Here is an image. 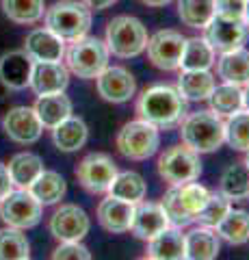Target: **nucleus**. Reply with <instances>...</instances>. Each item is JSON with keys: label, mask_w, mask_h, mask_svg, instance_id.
<instances>
[{"label": "nucleus", "mask_w": 249, "mask_h": 260, "mask_svg": "<svg viewBox=\"0 0 249 260\" xmlns=\"http://www.w3.org/2000/svg\"><path fill=\"white\" fill-rule=\"evenodd\" d=\"M30 245L18 228L7 225L0 230V260H28Z\"/></svg>", "instance_id": "obj_35"}, {"label": "nucleus", "mask_w": 249, "mask_h": 260, "mask_svg": "<svg viewBox=\"0 0 249 260\" xmlns=\"http://www.w3.org/2000/svg\"><path fill=\"white\" fill-rule=\"evenodd\" d=\"M54 260H89L91 251L85 245H80V241H61V245L52 251Z\"/></svg>", "instance_id": "obj_40"}, {"label": "nucleus", "mask_w": 249, "mask_h": 260, "mask_svg": "<svg viewBox=\"0 0 249 260\" xmlns=\"http://www.w3.org/2000/svg\"><path fill=\"white\" fill-rule=\"evenodd\" d=\"M115 176H117L115 160L104 152L87 154L76 167V178L80 186L89 193H109Z\"/></svg>", "instance_id": "obj_9"}, {"label": "nucleus", "mask_w": 249, "mask_h": 260, "mask_svg": "<svg viewBox=\"0 0 249 260\" xmlns=\"http://www.w3.org/2000/svg\"><path fill=\"white\" fill-rule=\"evenodd\" d=\"M160 145V135L154 124L146 119H134L119 130L117 135V150L124 158L130 160H146L156 154Z\"/></svg>", "instance_id": "obj_6"}, {"label": "nucleus", "mask_w": 249, "mask_h": 260, "mask_svg": "<svg viewBox=\"0 0 249 260\" xmlns=\"http://www.w3.org/2000/svg\"><path fill=\"white\" fill-rule=\"evenodd\" d=\"M180 137L182 143L197 154L215 152L226 141V121L212 109L191 113L180 121Z\"/></svg>", "instance_id": "obj_2"}, {"label": "nucleus", "mask_w": 249, "mask_h": 260, "mask_svg": "<svg viewBox=\"0 0 249 260\" xmlns=\"http://www.w3.org/2000/svg\"><path fill=\"white\" fill-rule=\"evenodd\" d=\"M7 169H9L13 186H18V189H28L30 182L44 172V160L33 152H20L9 160Z\"/></svg>", "instance_id": "obj_27"}, {"label": "nucleus", "mask_w": 249, "mask_h": 260, "mask_svg": "<svg viewBox=\"0 0 249 260\" xmlns=\"http://www.w3.org/2000/svg\"><path fill=\"white\" fill-rule=\"evenodd\" d=\"M146 256L152 260H182L184 258V234L182 228L167 225L163 232L148 241Z\"/></svg>", "instance_id": "obj_21"}, {"label": "nucleus", "mask_w": 249, "mask_h": 260, "mask_svg": "<svg viewBox=\"0 0 249 260\" xmlns=\"http://www.w3.org/2000/svg\"><path fill=\"white\" fill-rule=\"evenodd\" d=\"M226 141L232 150L247 152L249 150V111L232 113L226 121Z\"/></svg>", "instance_id": "obj_36"}, {"label": "nucleus", "mask_w": 249, "mask_h": 260, "mask_svg": "<svg viewBox=\"0 0 249 260\" xmlns=\"http://www.w3.org/2000/svg\"><path fill=\"white\" fill-rule=\"evenodd\" d=\"M89 228V217L76 204H61L50 217V234L59 241H83Z\"/></svg>", "instance_id": "obj_13"}, {"label": "nucleus", "mask_w": 249, "mask_h": 260, "mask_svg": "<svg viewBox=\"0 0 249 260\" xmlns=\"http://www.w3.org/2000/svg\"><path fill=\"white\" fill-rule=\"evenodd\" d=\"M217 74L223 83L245 87L249 83V50L236 48V50L223 52L217 61Z\"/></svg>", "instance_id": "obj_22"}, {"label": "nucleus", "mask_w": 249, "mask_h": 260, "mask_svg": "<svg viewBox=\"0 0 249 260\" xmlns=\"http://www.w3.org/2000/svg\"><path fill=\"white\" fill-rule=\"evenodd\" d=\"M95 83H98V93L102 100L115 102V104L128 102L136 91L134 76L126 68H119V65H113V68L106 65L98 74Z\"/></svg>", "instance_id": "obj_14"}, {"label": "nucleus", "mask_w": 249, "mask_h": 260, "mask_svg": "<svg viewBox=\"0 0 249 260\" xmlns=\"http://www.w3.org/2000/svg\"><path fill=\"white\" fill-rule=\"evenodd\" d=\"M230 208H232L230 200L223 193H210L208 200H206V204L202 206V210L195 215V221H199L202 225H208V228H215L223 217L228 215Z\"/></svg>", "instance_id": "obj_37"}, {"label": "nucleus", "mask_w": 249, "mask_h": 260, "mask_svg": "<svg viewBox=\"0 0 249 260\" xmlns=\"http://www.w3.org/2000/svg\"><path fill=\"white\" fill-rule=\"evenodd\" d=\"M146 193H148V184L143 180V176H139L136 172H117L115 180L111 182L109 189V195L130 202V204H139L146 198Z\"/></svg>", "instance_id": "obj_30"}, {"label": "nucleus", "mask_w": 249, "mask_h": 260, "mask_svg": "<svg viewBox=\"0 0 249 260\" xmlns=\"http://www.w3.org/2000/svg\"><path fill=\"white\" fill-rule=\"evenodd\" d=\"M215 232L230 245H245L249 241V213L230 208L228 215L215 225Z\"/></svg>", "instance_id": "obj_28"}, {"label": "nucleus", "mask_w": 249, "mask_h": 260, "mask_svg": "<svg viewBox=\"0 0 249 260\" xmlns=\"http://www.w3.org/2000/svg\"><path fill=\"white\" fill-rule=\"evenodd\" d=\"M208 195H210V191H208L206 186L197 184L195 180L184 182V184H178V198H180V204H182V208L193 217V221H195V215H197L199 210H202V206L206 204Z\"/></svg>", "instance_id": "obj_38"}, {"label": "nucleus", "mask_w": 249, "mask_h": 260, "mask_svg": "<svg viewBox=\"0 0 249 260\" xmlns=\"http://www.w3.org/2000/svg\"><path fill=\"white\" fill-rule=\"evenodd\" d=\"M83 3L89 7V9H95V11H102V9H109L111 5H115L117 0H83Z\"/></svg>", "instance_id": "obj_43"}, {"label": "nucleus", "mask_w": 249, "mask_h": 260, "mask_svg": "<svg viewBox=\"0 0 249 260\" xmlns=\"http://www.w3.org/2000/svg\"><path fill=\"white\" fill-rule=\"evenodd\" d=\"M167 225H169V221H167V215L160 204H156V202H143V200L139 204H134L130 230L136 239L150 241L158 232H163Z\"/></svg>", "instance_id": "obj_16"}, {"label": "nucleus", "mask_w": 249, "mask_h": 260, "mask_svg": "<svg viewBox=\"0 0 249 260\" xmlns=\"http://www.w3.org/2000/svg\"><path fill=\"white\" fill-rule=\"evenodd\" d=\"M245 162H247V167H249V150H247V156H245Z\"/></svg>", "instance_id": "obj_47"}, {"label": "nucleus", "mask_w": 249, "mask_h": 260, "mask_svg": "<svg viewBox=\"0 0 249 260\" xmlns=\"http://www.w3.org/2000/svg\"><path fill=\"white\" fill-rule=\"evenodd\" d=\"M141 3L148 7H165V5H169L171 0H141Z\"/></svg>", "instance_id": "obj_44"}, {"label": "nucleus", "mask_w": 249, "mask_h": 260, "mask_svg": "<svg viewBox=\"0 0 249 260\" xmlns=\"http://www.w3.org/2000/svg\"><path fill=\"white\" fill-rule=\"evenodd\" d=\"M28 191L33 193V198L39 202L42 206H52L57 202L63 200V195L67 191V184H65V178L57 172H44L39 174L33 182H30Z\"/></svg>", "instance_id": "obj_25"}, {"label": "nucleus", "mask_w": 249, "mask_h": 260, "mask_svg": "<svg viewBox=\"0 0 249 260\" xmlns=\"http://www.w3.org/2000/svg\"><path fill=\"white\" fill-rule=\"evenodd\" d=\"M175 89L184 100H208L215 89V76L208 70H182Z\"/></svg>", "instance_id": "obj_26"}, {"label": "nucleus", "mask_w": 249, "mask_h": 260, "mask_svg": "<svg viewBox=\"0 0 249 260\" xmlns=\"http://www.w3.org/2000/svg\"><path fill=\"white\" fill-rule=\"evenodd\" d=\"M160 206H163V210H165L169 225L187 228V225L193 221V217H191L187 210L182 208V204H180V198H178V184H171V189L165 193V198H163V202H160Z\"/></svg>", "instance_id": "obj_39"}, {"label": "nucleus", "mask_w": 249, "mask_h": 260, "mask_svg": "<svg viewBox=\"0 0 249 260\" xmlns=\"http://www.w3.org/2000/svg\"><path fill=\"white\" fill-rule=\"evenodd\" d=\"M3 130L11 141L22 143V145H30V143L39 141L44 126H42V121H39L33 107H13L5 113Z\"/></svg>", "instance_id": "obj_12"}, {"label": "nucleus", "mask_w": 249, "mask_h": 260, "mask_svg": "<svg viewBox=\"0 0 249 260\" xmlns=\"http://www.w3.org/2000/svg\"><path fill=\"white\" fill-rule=\"evenodd\" d=\"M106 48L119 59L139 56L148 46V28L132 15H117L106 26Z\"/></svg>", "instance_id": "obj_4"}, {"label": "nucleus", "mask_w": 249, "mask_h": 260, "mask_svg": "<svg viewBox=\"0 0 249 260\" xmlns=\"http://www.w3.org/2000/svg\"><path fill=\"white\" fill-rule=\"evenodd\" d=\"M221 241L212 228H193L184 234V258L189 260H212L219 256Z\"/></svg>", "instance_id": "obj_20"}, {"label": "nucleus", "mask_w": 249, "mask_h": 260, "mask_svg": "<svg viewBox=\"0 0 249 260\" xmlns=\"http://www.w3.org/2000/svg\"><path fill=\"white\" fill-rule=\"evenodd\" d=\"M187 100L175 87L154 85L136 100V115L156 128H173L187 117Z\"/></svg>", "instance_id": "obj_1"}, {"label": "nucleus", "mask_w": 249, "mask_h": 260, "mask_svg": "<svg viewBox=\"0 0 249 260\" xmlns=\"http://www.w3.org/2000/svg\"><path fill=\"white\" fill-rule=\"evenodd\" d=\"M215 9H217V15H223V18H230V20H243V13H245V0H217Z\"/></svg>", "instance_id": "obj_41"}, {"label": "nucleus", "mask_w": 249, "mask_h": 260, "mask_svg": "<svg viewBox=\"0 0 249 260\" xmlns=\"http://www.w3.org/2000/svg\"><path fill=\"white\" fill-rule=\"evenodd\" d=\"M217 0H178V18L191 28H206L215 18Z\"/></svg>", "instance_id": "obj_32"}, {"label": "nucleus", "mask_w": 249, "mask_h": 260, "mask_svg": "<svg viewBox=\"0 0 249 260\" xmlns=\"http://www.w3.org/2000/svg\"><path fill=\"white\" fill-rule=\"evenodd\" d=\"M33 59L24 50H13L0 56V83L5 87L20 91L26 89L30 83V72H33Z\"/></svg>", "instance_id": "obj_18"}, {"label": "nucleus", "mask_w": 249, "mask_h": 260, "mask_svg": "<svg viewBox=\"0 0 249 260\" xmlns=\"http://www.w3.org/2000/svg\"><path fill=\"white\" fill-rule=\"evenodd\" d=\"M24 52L33 61H61L65 56V42L50 28H35L24 39Z\"/></svg>", "instance_id": "obj_17"}, {"label": "nucleus", "mask_w": 249, "mask_h": 260, "mask_svg": "<svg viewBox=\"0 0 249 260\" xmlns=\"http://www.w3.org/2000/svg\"><path fill=\"white\" fill-rule=\"evenodd\" d=\"M187 37H182V32L165 28L154 32L152 37H148V56L154 68L165 70V72H173L180 65V56H182V48Z\"/></svg>", "instance_id": "obj_11"}, {"label": "nucleus", "mask_w": 249, "mask_h": 260, "mask_svg": "<svg viewBox=\"0 0 249 260\" xmlns=\"http://www.w3.org/2000/svg\"><path fill=\"white\" fill-rule=\"evenodd\" d=\"M221 193L228 200H245L249 198V167L247 162H232L223 172L219 182Z\"/></svg>", "instance_id": "obj_31"}, {"label": "nucleus", "mask_w": 249, "mask_h": 260, "mask_svg": "<svg viewBox=\"0 0 249 260\" xmlns=\"http://www.w3.org/2000/svg\"><path fill=\"white\" fill-rule=\"evenodd\" d=\"M5 15L15 24H35L44 18V0H3Z\"/></svg>", "instance_id": "obj_34"}, {"label": "nucleus", "mask_w": 249, "mask_h": 260, "mask_svg": "<svg viewBox=\"0 0 249 260\" xmlns=\"http://www.w3.org/2000/svg\"><path fill=\"white\" fill-rule=\"evenodd\" d=\"M35 113L39 121H42L44 128H54L57 124H61L65 117L72 115V102L67 95H63V91L59 93H48V95H39L35 102Z\"/></svg>", "instance_id": "obj_24"}, {"label": "nucleus", "mask_w": 249, "mask_h": 260, "mask_svg": "<svg viewBox=\"0 0 249 260\" xmlns=\"http://www.w3.org/2000/svg\"><path fill=\"white\" fill-rule=\"evenodd\" d=\"M158 174L169 184H184L197 180L202 174V160L189 145H173L158 156Z\"/></svg>", "instance_id": "obj_7"}, {"label": "nucleus", "mask_w": 249, "mask_h": 260, "mask_svg": "<svg viewBox=\"0 0 249 260\" xmlns=\"http://www.w3.org/2000/svg\"><path fill=\"white\" fill-rule=\"evenodd\" d=\"M67 85H69V70L61 61H35L33 63L28 87L37 95L65 91Z\"/></svg>", "instance_id": "obj_15"}, {"label": "nucleus", "mask_w": 249, "mask_h": 260, "mask_svg": "<svg viewBox=\"0 0 249 260\" xmlns=\"http://www.w3.org/2000/svg\"><path fill=\"white\" fill-rule=\"evenodd\" d=\"M215 63V50L206 39L191 37L184 42L178 70H210Z\"/></svg>", "instance_id": "obj_29"}, {"label": "nucleus", "mask_w": 249, "mask_h": 260, "mask_svg": "<svg viewBox=\"0 0 249 260\" xmlns=\"http://www.w3.org/2000/svg\"><path fill=\"white\" fill-rule=\"evenodd\" d=\"M46 28L63 42H76L91 28V9L78 0H59L46 9Z\"/></svg>", "instance_id": "obj_3"}, {"label": "nucleus", "mask_w": 249, "mask_h": 260, "mask_svg": "<svg viewBox=\"0 0 249 260\" xmlns=\"http://www.w3.org/2000/svg\"><path fill=\"white\" fill-rule=\"evenodd\" d=\"M42 204L33 198L28 189L9 191L0 200V219L18 230H28L42 221Z\"/></svg>", "instance_id": "obj_8"}, {"label": "nucleus", "mask_w": 249, "mask_h": 260, "mask_svg": "<svg viewBox=\"0 0 249 260\" xmlns=\"http://www.w3.org/2000/svg\"><path fill=\"white\" fill-rule=\"evenodd\" d=\"M210 100V109L221 117H230L232 113H236L243 109V89L238 85H230V83H223L212 89V93L208 95Z\"/></svg>", "instance_id": "obj_33"}, {"label": "nucleus", "mask_w": 249, "mask_h": 260, "mask_svg": "<svg viewBox=\"0 0 249 260\" xmlns=\"http://www.w3.org/2000/svg\"><path fill=\"white\" fill-rule=\"evenodd\" d=\"M243 109L249 111V83H247L245 89H243Z\"/></svg>", "instance_id": "obj_45"}, {"label": "nucleus", "mask_w": 249, "mask_h": 260, "mask_svg": "<svg viewBox=\"0 0 249 260\" xmlns=\"http://www.w3.org/2000/svg\"><path fill=\"white\" fill-rule=\"evenodd\" d=\"M247 35H249V26L245 24V20H230L217 13L204 28V39L210 44L215 52L221 54L243 48V44L247 42Z\"/></svg>", "instance_id": "obj_10"}, {"label": "nucleus", "mask_w": 249, "mask_h": 260, "mask_svg": "<svg viewBox=\"0 0 249 260\" xmlns=\"http://www.w3.org/2000/svg\"><path fill=\"white\" fill-rule=\"evenodd\" d=\"M109 48L98 37H80L65 50L67 70L78 78L91 80L109 65Z\"/></svg>", "instance_id": "obj_5"}, {"label": "nucleus", "mask_w": 249, "mask_h": 260, "mask_svg": "<svg viewBox=\"0 0 249 260\" xmlns=\"http://www.w3.org/2000/svg\"><path fill=\"white\" fill-rule=\"evenodd\" d=\"M243 20H245V24L249 26V0H245V13H243Z\"/></svg>", "instance_id": "obj_46"}, {"label": "nucleus", "mask_w": 249, "mask_h": 260, "mask_svg": "<svg viewBox=\"0 0 249 260\" xmlns=\"http://www.w3.org/2000/svg\"><path fill=\"white\" fill-rule=\"evenodd\" d=\"M9 191H13V182H11L9 169H7V165L0 162V200H3Z\"/></svg>", "instance_id": "obj_42"}, {"label": "nucleus", "mask_w": 249, "mask_h": 260, "mask_svg": "<svg viewBox=\"0 0 249 260\" xmlns=\"http://www.w3.org/2000/svg\"><path fill=\"white\" fill-rule=\"evenodd\" d=\"M89 128L80 117L69 115L52 128V141L61 152H78L87 143Z\"/></svg>", "instance_id": "obj_23"}, {"label": "nucleus", "mask_w": 249, "mask_h": 260, "mask_svg": "<svg viewBox=\"0 0 249 260\" xmlns=\"http://www.w3.org/2000/svg\"><path fill=\"white\" fill-rule=\"evenodd\" d=\"M132 215H134V204L130 202H124L119 198H104L98 206V221L106 232L113 234H122L130 230L132 223Z\"/></svg>", "instance_id": "obj_19"}]
</instances>
